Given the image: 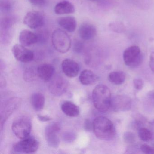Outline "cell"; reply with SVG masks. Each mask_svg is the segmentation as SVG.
I'll return each mask as SVG.
<instances>
[{
    "mask_svg": "<svg viewBox=\"0 0 154 154\" xmlns=\"http://www.w3.org/2000/svg\"><path fill=\"white\" fill-rule=\"evenodd\" d=\"M12 52L15 58L22 63H29L32 61L34 58L33 52L21 44H17L13 46Z\"/></svg>",
    "mask_w": 154,
    "mask_h": 154,
    "instance_id": "cell-9",
    "label": "cell"
},
{
    "mask_svg": "<svg viewBox=\"0 0 154 154\" xmlns=\"http://www.w3.org/2000/svg\"><path fill=\"white\" fill-rule=\"evenodd\" d=\"M38 119L40 121L42 122H47L51 120L52 119L49 116H43V115H38Z\"/></svg>",
    "mask_w": 154,
    "mask_h": 154,
    "instance_id": "cell-35",
    "label": "cell"
},
{
    "mask_svg": "<svg viewBox=\"0 0 154 154\" xmlns=\"http://www.w3.org/2000/svg\"><path fill=\"white\" fill-rule=\"evenodd\" d=\"M109 27L111 30L117 33H123L126 29L124 24L122 22L118 21L110 23Z\"/></svg>",
    "mask_w": 154,
    "mask_h": 154,
    "instance_id": "cell-23",
    "label": "cell"
},
{
    "mask_svg": "<svg viewBox=\"0 0 154 154\" xmlns=\"http://www.w3.org/2000/svg\"><path fill=\"white\" fill-rule=\"evenodd\" d=\"M62 68L64 73L70 78L75 77L79 72V65L74 60L66 59L62 62Z\"/></svg>",
    "mask_w": 154,
    "mask_h": 154,
    "instance_id": "cell-12",
    "label": "cell"
},
{
    "mask_svg": "<svg viewBox=\"0 0 154 154\" xmlns=\"http://www.w3.org/2000/svg\"><path fill=\"white\" fill-rule=\"evenodd\" d=\"M123 60L127 66L137 67L141 64L143 61V54L137 46H131L124 50Z\"/></svg>",
    "mask_w": 154,
    "mask_h": 154,
    "instance_id": "cell-5",
    "label": "cell"
},
{
    "mask_svg": "<svg viewBox=\"0 0 154 154\" xmlns=\"http://www.w3.org/2000/svg\"><path fill=\"white\" fill-rule=\"evenodd\" d=\"M149 66L151 71L154 72V52L151 53L149 56Z\"/></svg>",
    "mask_w": 154,
    "mask_h": 154,
    "instance_id": "cell-33",
    "label": "cell"
},
{
    "mask_svg": "<svg viewBox=\"0 0 154 154\" xmlns=\"http://www.w3.org/2000/svg\"><path fill=\"white\" fill-rule=\"evenodd\" d=\"M92 99L94 107L100 112H106L111 107V91L104 85H98L94 88L92 92Z\"/></svg>",
    "mask_w": 154,
    "mask_h": 154,
    "instance_id": "cell-2",
    "label": "cell"
},
{
    "mask_svg": "<svg viewBox=\"0 0 154 154\" xmlns=\"http://www.w3.org/2000/svg\"><path fill=\"white\" fill-rule=\"evenodd\" d=\"M63 138L65 141L70 143V142H73V140H75L76 135L73 132L67 131L63 133Z\"/></svg>",
    "mask_w": 154,
    "mask_h": 154,
    "instance_id": "cell-24",
    "label": "cell"
},
{
    "mask_svg": "<svg viewBox=\"0 0 154 154\" xmlns=\"http://www.w3.org/2000/svg\"><path fill=\"white\" fill-rule=\"evenodd\" d=\"M38 38V42H45L48 38V34L45 31H40L38 34H36Z\"/></svg>",
    "mask_w": 154,
    "mask_h": 154,
    "instance_id": "cell-31",
    "label": "cell"
},
{
    "mask_svg": "<svg viewBox=\"0 0 154 154\" xmlns=\"http://www.w3.org/2000/svg\"><path fill=\"white\" fill-rule=\"evenodd\" d=\"M68 83L65 79L60 75L54 77L49 85V90L53 95L60 96L66 92Z\"/></svg>",
    "mask_w": 154,
    "mask_h": 154,
    "instance_id": "cell-8",
    "label": "cell"
},
{
    "mask_svg": "<svg viewBox=\"0 0 154 154\" xmlns=\"http://www.w3.org/2000/svg\"><path fill=\"white\" fill-rule=\"evenodd\" d=\"M20 43L25 47L29 46L38 42L36 34L28 30H24L20 32L19 37Z\"/></svg>",
    "mask_w": 154,
    "mask_h": 154,
    "instance_id": "cell-14",
    "label": "cell"
},
{
    "mask_svg": "<svg viewBox=\"0 0 154 154\" xmlns=\"http://www.w3.org/2000/svg\"><path fill=\"white\" fill-rule=\"evenodd\" d=\"M124 140L128 143H132L135 140V136L131 132H127L124 134Z\"/></svg>",
    "mask_w": 154,
    "mask_h": 154,
    "instance_id": "cell-30",
    "label": "cell"
},
{
    "mask_svg": "<svg viewBox=\"0 0 154 154\" xmlns=\"http://www.w3.org/2000/svg\"><path fill=\"white\" fill-rule=\"evenodd\" d=\"M91 1H97V0H91Z\"/></svg>",
    "mask_w": 154,
    "mask_h": 154,
    "instance_id": "cell-37",
    "label": "cell"
},
{
    "mask_svg": "<svg viewBox=\"0 0 154 154\" xmlns=\"http://www.w3.org/2000/svg\"><path fill=\"white\" fill-rule=\"evenodd\" d=\"M54 67L49 64H43L38 67L37 74L44 81H49L54 73Z\"/></svg>",
    "mask_w": 154,
    "mask_h": 154,
    "instance_id": "cell-16",
    "label": "cell"
},
{
    "mask_svg": "<svg viewBox=\"0 0 154 154\" xmlns=\"http://www.w3.org/2000/svg\"><path fill=\"white\" fill-rule=\"evenodd\" d=\"M75 8L72 3L68 1H63L57 4L54 8L55 13L57 15L72 14Z\"/></svg>",
    "mask_w": 154,
    "mask_h": 154,
    "instance_id": "cell-15",
    "label": "cell"
},
{
    "mask_svg": "<svg viewBox=\"0 0 154 154\" xmlns=\"http://www.w3.org/2000/svg\"><path fill=\"white\" fill-rule=\"evenodd\" d=\"M83 48V44L82 41L76 40L74 42L73 49L74 51L76 53H80L82 52Z\"/></svg>",
    "mask_w": 154,
    "mask_h": 154,
    "instance_id": "cell-27",
    "label": "cell"
},
{
    "mask_svg": "<svg viewBox=\"0 0 154 154\" xmlns=\"http://www.w3.org/2000/svg\"><path fill=\"white\" fill-rule=\"evenodd\" d=\"M138 136L140 138L145 142L150 141L153 138L152 132L146 128H141L138 131Z\"/></svg>",
    "mask_w": 154,
    "mask_h": 154,
    "instance_id": "cell-22",
    "label": "cell"
},
{
    "mask_svg": "<svg viewBox=\"0 0 154 154\" xmlns=\"http://www.w3.org/2000/svg\"><path fill=\"white\" fill-rule=\"evenodd\" d=\"M149 97L151 101L154 103V91H151L149 93Z\"/></svg>",
    "mask_w": 154,
    "mask_h": 154,
    "instance_id": "cell-36",
    "label": "cell"
},
{
    "mask_svg": "<svg viewBox=\"0 0 154 154\" xmlns=\"http://www.w3.org/2000/svg\"><path fill=\"white\" fill-rule=\"evenodd\" d=\"M108 79L112 83L116 85H120L125 82L126 74L121 71L112 72L109 74Z\"/></svg>",
    "mask_w": 154,
    "mask_h": 154,
    "instance_id": "cell-21",
    "label": "cell"
},
{
    "mask_svg": "<svg viewBox=\"0 0 154 154\" xmlns=\"http://www.w3.org/2000/svg\"><path fill=\"white\" fill-rule=\"evenodd\" d=\"M61 109L64 114L69 117H77L80 114L79 107L69 101L64 102L61 105Z\"/></svg>",
    "mask_w": 154,
    "mask_h": 154,
    "instance_id": "cell-18",
    "label": "cell"
},
{
    "mask_svg": "<svg viewBox=\"0 0 154 154\" xmlns=\"http://www.w3.org/2000/svg\"><path fill=\"white\" fill-rule=\"evenodd\" d=\"M24 24L31 29H36L42 27L45 23L44 16L40 12L31 11L28 12L24 17Z\"/></svg>",
    "mask_w": 154,
    "mask_h": 154,
    "instance_id": "cell-10",
    "label": "cell"
},
{
    "mask_svg": "<svg viewBox=\"0 0 154 154\" xmlns=\"http://www.w3.org/2000/svg\"><path fill=\"white\" fill-rule=\"evenodd\" d=\"M142 152L146 154H154V148L149 145L144 144L140 146Z\"/></svg>",
    "mask_w": 154,
    "mask_h": 154,
    "instance_id": "cell-26",
    "label": "cell"
},
{
    "mask_svg": "<svg viewBox=\"0 0 154 154\" xmlns=\"http://www.w3.org/2000/svg\"><path fill=\"white\" fill-rule=\"evenodd\" d=\"M45 100V96L43 94L39 92L35 93L30 97V103L35 110L40 111L44 109Z\"/></svg>",
    "mask_w": 154,
    "mask_h": 154,
    "instance_id": "cell-19",
    "label": "cell"
},
{
    "mask_svg": "<svg viewBox=\"0 0 154 154\" xmlns=\"http://www.w3.org/2000/svg\"><path fill=\"white\" fill-rule=\"evenodd\" d=\"M93 130L96 137L100 139H112L116 135V129L112 122L104 116H99L94 119Z\"/></svg>",
    "mask_w": 154,
    "mask_h": 154,
    "instance_id": "cell-1",
    "label": "cell"
},
{
    "mask_svg": "<svg viewBox=\"0 0 154 154\" xmlns=\"http://www.w3.org/2000/svg\"><path fill=\"white\" fill-rule=\"evenodd\" d=\"M52 42L54 48L59 53H67L72 46V40L68 34L63 29H57L53 32Z\"/></svg>",
    "mask_w": 154,
    "mask_h": 154,
    "instance_id": "cell-3",
    "label": "cell"
},
{
    "mask_svg": "<svg viewBox=\"0 0 154 154\" xmlns=\"http://www.w3.org/2000/svg\"><path fill=\"white\" fill-rule=\"evenodd\" d=\"M130 98L125 95H117L112 98L111 107L115 111H127L131 108Z\"/></svg>",
    "mask_w": 154,
    "mask_h": 154,
    "instance_id": "cell-11",
    "label": "cell"
},
{
    "mask_svg": "<svg viewBox=\"0 0 154 154\" xmlns=\"http://www.w3.org/2000/svg\"><path fill=\"white\" fill-rule=\"evenodd\" d=\"M2 10L4 11H8L10 10L11 8V4L8 0H4L1 2V4Z\"/></svg>",
    "mask_w": 154,
    "mask_h": 154,
    "instance_id": "cell-29",
    "label": "cell"
},
{
    "mask_svg": "<svg viewBox=\"0 0 154 154\" xmlns=\"http://www.w3.org/2000/svg\"><path fill=\"white\" fill-rule=\"evenodd\" d=\"M85 129L86 131H90L93 129V123H92L89 119H86L85 122Z\"/></svg>",
    "mask_w": 154,
    "mask_h": 154,
    "instance_id": "cell-34",
    "label": "cell"
},
{
    "mask_svg": "<svg viewBox=\"0 0 154 154\" xmlns=\"http://www.w3.org/2000/svg\"><path fill=\"white\" fill-rule=\"evenodd\" d=\"M61 129L57 122L52 123L47 126L45 130V137L48 146L54 148L59 146L60 143L59 133Z\"/></svg>",
    "mask_w": 154,
    "mask_h": 154,
    "instance_id": "cell-7",
    "label": "cell"
},
{
    "mask_svg": "<svg viewBox=\"0 0 154 154\" xmlns=\"http://www.w3.org/2000/svg\"><path fill=\"white\" fill-rule=\"evenodd\" d=\"M36 74L34 70L32 69H27L25 71L24 74V79L26 81L30 82L33 81L35 77Z\"/></svg>",
    "mask_w": 154,
    "mask_h": 154,
    "instance_id": "cell-25",
    "label": "cell"
},
{
    "mask_svg": "<svg viewBox=\"0 0 154 154\" xmlns=\"http://www.w3.org/2000/svg\"><path fill=\"white\" fill-rule=\"evenodd\" d=\"M98 80L97 75L90 70H84L80 74L79 80L82 84L85 85H91Z\"/></svg>",
    "mask_w": 154,
    "mask_h": 154,
    "instance_id": "cell-20",
    "label": "cell"
},
{
    "mask_svg": "<svg viewBox=\"0 0 154 154\" xmlns=\"http://www.w3.org/2000/svg\"><path fill=\"white\" fill-rule=\"evenodd\" d=\"M78 33L83 40H90L95 37L97 30L94 25L89 23H84L79 27Z\"/></svg>",
    "mask_w": 154,
    "mask_h": 154,
    "instance_id": "cell-13",
    "label": "cell"
},
{
    "mask_svg": "<svg viewBox=\"0 0 154 154\" xmlns=\"http://www.w3.org/2000/svg\"><path fill=\"white\" fill-rule=\"evenodd\" d=\"M133 85L135 89L137 90H141L144 86V82L140 78H135L133 80Z\"/></svg>",
    "mask_w": 154,
    "mask_h": 154,
    "instance_id": "cell-28",
    "label": "cell"
},
{
    "mask_svg": "<svg viewBox=\"0 0 154 154\" xmlns=\"http://www.w3.org/2000/svg\"><path fill=\"white\" fill-rule=\"evenodd\" d=\"M39 147V142L32 137H28L22 139L13 146V150L16 153H33Z\"/></svg>",
    "mask_w": 154,
    "mask_h": 154,
    "instance_id": "cell-6",
    "label": "cell"
},
{
    "mask_svg": "<svg viewBox=\"0 0 154 154\" xmlns=\"http://www.w3.org/2000/svg\"><path fill=\"white\" fill-rule=\"evenodd\" d=\"M12 131L19 138L23 139L28 137L32 130V122L26 116H22L16 119L11 126Z\"/></svg>",
    "mask_w": 154,
    "mask_h": 154,
    "instance_id": "cell-4",
    "label": "cell"
},
{
    "mask_svg": "<svg viewBox=\"0 0 154 154\" xmlns=\"http://www.w3.org/2000/svg\"><path fill=\"white\" fill-rule=\"evenodd\" d=\"M29 1L31 4L37 7L44 6L46 2V0H29Z\"/></svg>",
    "mask_w": 154,
    "mask_h": 154,
    "instance_id": "cell-32",
    "label": "cell"
},
{
    "mask_svg": "<svg viewBox=\"0 0 154 154\" xmlns=\"http://www.w3.org/2000/svg\"><path fill=\"white\" fill-rule=\"evenodd\" d=\"M58 23L60 26L68 32L72 33L76 29L77 23L75 18L73 17H66L58 19Z\"/></svg>",
    "mask_w": 154,
    "mask_h": 154,
    "instance_id": "cell-17",
    "label": "cell"
}]
</instances>
